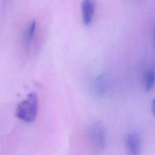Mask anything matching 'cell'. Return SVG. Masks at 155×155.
<instances>
[{
    "label": "cell",
    "mask_w": 155,
    "mask_h": 155,
    "mask_svg": "<svg viewBox=\"0 0 155 155\" xmlns=\"http://www.w3.org/2000/svg\"><path fill=\"white\" fill-rule=\"evenodd\" d=\"M38 111V99L37 94L31 93L27 98L19 102L16 109V116L19 119L26 122H33Z\"/></svg>",
    "instance_id": "6da1fadb"
},
{
    "label": "cell",
    "mask_w": 155,
    "mask_h": 155,
    "mask_svg": "<svg viewBox=\"0 0 155 155\" xmlns=\"http://www.w3.org/2000/svg\"><path fill=\"white\" fill-rule=\"evenodd\" d=\"M89 139L97 149L104 150L106 146V133L104 127L98 122L92 124L88 130Z\"/></svg>",
    "instance_id": "7a4b0ae2"
},
{
    "label": "cell",
    "mask_w": 155,
    "mask_h": 155,
    "mask_svg": "<svg viewBox=\"0 0 155 155\" xmlns=\"http://www.w3.org/2000/svg\"><path fill=\"white\" fill-rule=\"evenodd\" d=\"M127 155H139L140 152V140L139 135L135 133L127 134L125 139Z\"/></svg>",
    "instance_id": "3957f363"
},
{
    "label": "cell",
    "mask_w": 155,
    "mask_h": 155,
    "mask_svg": "<svg viewBox=\"0 0 155 155\" xmlns=\"http://www.w3.org/2000/svg\"><path fill=\"white\" fill-rule=\"evenodd\" d=\"M81 9L84 24L88 26L91 24L93 18L95 10L94 0H83Z\"/></svg>",
    "instance_id": "277c9868"
},
{
    "label": "cell",
    "mask_w": 155,
    "mask_h": 155,
    "mask_svg": "<svg viewBox=\"0 0 155 155\" xmlns=\"http://www.w3.org/2000/svg\"><path fill=\"white\" fill-rule=\"evenodd\" d=\"M155 84V73L152 70L147 71L145 74V89L148 92L151 90Z\"/></svg>",
    "instance_id": "5b68a950"
},
{
    "label": "cell",
    "mask_w": 155,
    "mask_h": 155,
    "mask_svg": "<svg viewBox=\"0 0 155 155\" xmlns=\"http://www.w3.org/2000/svg\"><path fill=\"white\" fill-rule=\"evenodd\" d=\"M35 29H36V21H32L28 26V31L27 34V39L28 42H30L33 39L35 32Z\"/></svg>",
    "instance_id": "8992f818"
},
{
    "label": "cell",
    "mask_w": 155,
    "mask_h": 155,
    "mask_svg": "<svg viewBox=\"0 0 155 155\" xmlns=\"http://www.w3.org/2000/svg\"><path fill=\"white\" fill-rule=\"evenodd\" d=\"M151 113L155 117V97L153 99L151 102Z\"/></svg>",
    "instance_id": "52a82bcc"
}]
</instances>
